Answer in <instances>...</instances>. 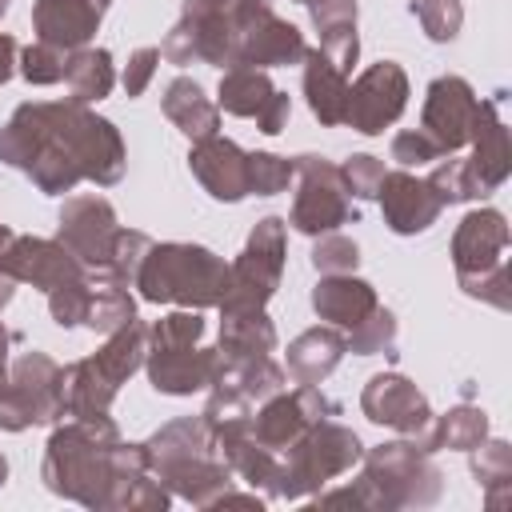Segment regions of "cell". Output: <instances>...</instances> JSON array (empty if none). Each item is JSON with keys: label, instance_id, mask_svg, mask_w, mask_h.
<instances>
[{"label": "cell", "instance_id": "f35d334b", "mask_svg": "<svg viewBox=\"0 0 512 512\" xmlns=\"http://www.w3.org/2000/svg\"><path fill=\"white\" fill-rule=\"evenodd\" d=\"M200 336H204V316L196 308H180L148 328V348H188L200 344Z\"/></svg>", "mask_w": 512, "mask_h": 512}, {"label": "cell", "instance_id": "7dc6e473", "mask_svg": "<svg viewBox=\"0 0 512 512\" xmlns=\"http://www.w3.org/2000/svg\"><path fill=\"white\" fill-rule=\"evenodd\" d=\"M428 184L436 188V196H440L444 204H460V200H472V188H468V172H464V160H456L452 152H448V160L440 156V164L432 168Z\"/></svg>", "mask_w": 512, "mask_h": 512}, {"label": "cell", "instance_id": "d6986e66", "mask_svg": "<svg viewBox=\"0 0 512 512\" xmlns=\"http://www.w3.org/2000/svg\"><path fill=\"white\" fill-rule=\"evenodd\" d=\"M376 200H380V212H384V224L396 232V236H416V232H428L440 212H444V200L436 196V188L428 184V176H412V172H384L380 188H376Z\"/></svg>", "mask_w": 512, "mask_h": 512}, {"label": "cell", "instance_id": "ffe728a7", "mask_svg": "<svg viewBox=\"0 0 512 512\" xmlns=\"http://www.w3.org/2000/svg\"><path fill=\"white\" fill-rule=\"evenodd\" d=\"M188 168L212 200L236 204V200L248 196V152L236 140H224V136L192 140Z\"/></svg>", "mask_w": 512, "mask_h": 512}, {"label": "cell", "instance_id": "d6a6232c", "mask_svg": "<svg viewBox=\"0 0 512 512\" xmlns=\"http://www.w3.org/2000/svg\"><path fill=\"white\" fill-rule=\"evenodd\" d=\"M484 436H488V416H484L480 408H472V404H460V408H448L444 416L432 420L424 452H440V448L468 452V448H476Z\"/></svg>", "mask_w": 512, "mask_h": 512}, {"label": "cell", "instance_id": "6f0895ef", "mask_svg": "<svg viewBox=\"0 0 512 512\" xmlns=\"http://www.w3.org/2000/svg\"><path fill=\"white\" fill-rule=\"evenodd\" d=\"M92 4H100V8H104V4H112V0H92Z\"/></svg>", "mask_w": 512, "mask_h": 512}, {"label": "cell", "instance_id": "7a4b0ae2", "mask_svg": "<svg viewBox=\"0 0 512 512\" xmlns=\"http://www.w3.org/2000/svg\"><path fill=\"white\" fill-rule=\"evenodd\" d=\"M48 492L96 512H164L172 492L152 476L144 444H124L108 416L52 428L40 468Z\"/></svg>", "mask_w": 512, "mask_h": 512}, {"label": "cell", "instance_id": "8992f818", "mask_svg": "<svg viewBox=\"0 0 512 512\" xmlns=\"http://www.w3.org/2000/svg\"><path fill=\"white\" fill-rule=\"evenodd\" d=\"M364 444L352 428L336 420H316L304 436H296L280 452V476H276V496L280 500H304L316 496L328 480L344 476L352 464H360Z\"/></svg>", "mask_w": 512, "mask_h": 512}, {"label": "cell", "instance_id": "7bdbcfd3", "mask_svg": "<svg viewBox=\"0 0 512 512\" xmlns=\"http://www.w3.org/2000/svg\"><path fill=\"white\" fill-rule=\"evenodd\" d=\"M360 264V248L340 236V232H324L316 236V248H312V268L320 276H336V272H356Z\"/></svg>", "mask_w": 512, "mask_h": 512}, {"label": "cell", "instance_id": "f907efd6", "mask_svg": "<svg viewBox=\"0 0 512 512\" xmlns=\"http://www.w3.org/2000/svg\"><path fill=\"white\" fill-rule=\"evenodd\" d=\"M308 16H312V28L316 32L340 28V24H356V0H312L308 4Z\"/></svg>", "mask_w": 512, "mask_h": 512}, {"label": "cell", "instance_id": "9c48e42d", "mask_svg": "<svg viewBox=\"0 0 512 512\" xmlns=\"http://www.w3.org/2000/svg\"><path fill=\"white\" fill-rule=\"evenodd\" d=\"M284 276V220L280 216H264L244 252L228 264V288L220 308H264Z\"/></svg>", "mask_w": 512, "mask_h": 512}, {"label": "cell", "instance_id": "ee69618b", "mask_svg": "<svg viewBox=\"0 0 512 512\" xmlns=\"http://www.w3.org/2000/svg\"><path fill=\"white\" fill-rule=\"evenodd\" d=\"M460 288L476 300H488L492 308H504V312L512 308V268H508V260H500L488 272H476V276L460 280Z\"/></svg>", "mask_w": 512, "mask_h": 512}, {"label": "cell", "instance_id": "ac0fdd59", "mask_svg": "<svg viewBox=\"0 0 512 512\" xmlns=\"http://www.w3.org/2000/svg\"><path fill=\"white\" fill-rule=\"evenodd\" d=\"M216 108H224L232 116H252L264 136L284 132V124L292 116V100L268 80L264 68H228L216 88Z\"/></svg>", "mask_w": 512, "mask_h": 512}, {"label": "cell", "instance_id": "f546056e", "mask_svg": "<svg viewBox=\"0 0 512 512\" xmlns=\"http://www.w3.org/2000/svg\"><path fill=\"white\" fill-rule=\"evenodd\" d=\"M164 116L188 136V140H204V136H216L220 128V108L204 96V88L188 76H176L168 88H164V100H160Z\"/></svg>", "mask_w": 512, "mask_h": 512}, {"label": "cell", "instance_id": "74e56055", "mask_svg": "<svg viewBox=\"0 0 512 512\" xmlns=\"http://www.w3.org/2000/svg\"><path fill=\"white\" fill-rule=\"evenodd\" d=\"M408 12L420 20L424 36L436 40V44L456 40V32H460V24H464V4H460V0H412Z\"/></svg>", "mask_w": 512, "mask_h": 512}, {"label": "cell", "instance_id": "f6af8a7d", "mask_svg": "<svg viewBox=\"0 0 512 512\" xmlns=\"http://www.w3.org/2000/svg\"><path fill=\"white\" fill-rule=\"evenodd\" d=\"M440 156H444L440 144L424 128H404V132L392 136V160L404 164V168H420V164H432Z\"/></svg>", "mask_w": 512, "mask_h": 512}, {"label": "cell", "instance_id": "7402d4cb", "mask_svg": "<svg viewBox=\"0 0 512 512\" xmlns=\"http://www.w3.org/2000/svg\"><path fill=\"white\" fill-rule=\"evenodd\" d=\"M144 368H148V380H152L156 392H164V396H192V392L212 388V380L220 372V352L216 348H200V344H188V348H148Z\"/></svg>", "mask_w": 512, "mask_h": 512}, {"label": "cell", "instance_id": "2e32d148", "mask_svg": "<svg viewBox=\"0 0 512 512\" xmlns=\"http://www.w3.org/2000/svg\"><path fill=\"white\" fill-rule=\"evenodd\" d=\"M324 416H336V404L316 384H300L292 392L280 388L276 396L260 400V412L252 416V436L280 456L296 436H304Z\"/></svg>", "mask_w": 512, "mask_h": 512}, {"label": "cell", "instance_id": "4316f807", "mask_svg": "<svg viewBox=\"0 0 512 512\" xmlns=\"http://www.w3.org/2000/svg\"><path fill=\"white\" fill-rule=\"evenodd\" d=\"M220 360H248L276 352V328L264 308H220Z\"/></svg>", "mask_w": 512, "mask_h": 512}, {"label": "cell", "instance_id": "680465c9", "mask_svg": "<svg viewBox=\"0 0 512 512\" xmlns=\"http://www.w3.org/2000/svg\"><path fill=\"white\" fill-rule=\"evenodd\" d=\"M296 4H312V0H296Z\"/></svg>", "mask_w": 512, "mask_h": 512}, {"label": "cell", "instance_id": "11a10c76", "mask_svg": "<svg viewBox=\"0 0 512 512\" xmlns=\"http://www.w3.org/2000/svg\"><path fill=\"white\" fill-rule=\"evenodd\" d=\"M4 480H8V460L0 456V484H4Z\"/></svg>", "mask_w": 512, "mask_h": 512}, {"label": "cell", "instance_id": "6da1fadb", "mask_svg": "<svg viewBox=\"0 0 512 512\" xmlns=\"http://www.w3.org/2000/svg\"><path fill=\"white\" fill-rule=\"evenodd\" d=\"M0 160L32 176L44 196H64L80 180L100 188L124 176V140L112 120L88 112L80 100L20 104L0 128Z\"/></svg>", "mask_w": 512, "mask_h": 512}, {"label": "cell", "instance_id": "4fadbf2b", "mask_svg": "<svg viewBox=\"0 0 512 512\" xmlns=\"http://www.w3.org/2000/svg\"><path fill=\"white\" fill-rule=\"evenodd\" d=\"M360 408H364V416L372 424H384V428L400 432L416 448L428 444V428H432L436 412H432V404L424 400V392L408 376H400V372H376L364 384V392H360Z\"/></svg>", "mask_w": 512, "mask_h": 512}, {"label": "cell", "instance_id": "d590c367", "mask_svg": "<svg viewBox=\"0 0 512 512\" xmlns=\"http://www.w3.org/2000/svg\"><path fill=\"white\" fill-rule=\"evenodd\" d=\"M136 320V300L128 296V288H116V284H92V300H88V312H84V324L92 332H120Z\"/></svg>", "mask_w": 512, "mask_h": 512}, {"label": "cell", "instance_id": "f5cc1de1", "mask_svg": "<svg viewBox=\"0 0 512 512\" xmlns=\"http://www.w3.org/2000/svg\"><path fill=\"white\" fill-rule=\"evenodd\" d=\"M8 344H12V332L0 328V392H4V384H8Z\"/></svg>", "mask_w": 512, "mask_h": 512}, {"label": "cell", "instance_id": "30bf717a", "mask_svg": "<svg viewBox=\"0 0 512 512\" xmlns=\"http://www.w3.org/2000/svg\"><path fill=\"white\" fill-rule=\"evenodd\" d=\"M160 56L168 64H216L232 60V0H184L180 20L168 28Z\"/></svg>", "mask_w": 512, "mask_h": 512}, {"label": "cell", "instance_id": "8fae6325", "mask_svg": "<svg viewBox=\"0 0 512 512\" xmlns=\"http://www.w3.org/2000/svg\"><path fill=\"white\" fill-rule=\"evenodd\" d=\"M296 176H300V192L292 200V216L288 224L304 236H324V232H336L340 224H352L356 220V208L348 200V184L340 176V168L324 156H296L292 160Z\"/></svg>", "mask_w": 512, "mask_h": 512}, {"label": "cell", "instance_id": "e0dca14e", "mask_svg": "<svg viewBox=\"0 0 512 512\" xmlns=\"http://www.w3.org/2000/svg\"><path fill=\"white\" fill-rule=\"evenodd\" d=\"M120 224H116V212L104 196H72L64 200L60 208V228H56V240L92 272L104 268L108 252H112V240H116Z\"/></svg>", "mask_w": 512, "mask_h": 512}, {"label": "cell", "instance_id": "b9f144b4", "mask_svg": "<svg viewBox=\"0 0 512 512\" xmlns=\"http://www.w3.org/2000/svg\"><path fill=\"white\" fill-rule=\"evenodd\" d=\"M88 300H92V280H68V284H56L48 292V312L60 328H76L84 324V312H88Z\"/></svg>", "mask_w": 512, "mask_h": 512}, {"label": "cell", "instance_id": "484cf974", "mask_svg": "<svg viewBox=\"0 0 512 512\" xmlns=\"http://www.w3.org/2000/svg\"><path fill=\"white\" fill-rule=\"evenodd\" d=\"M376 288L352 272H336V276H320V284L312 288V308L320 320H328L332 328H356L372 308H376Z\"/></svg>", "mask_w": 512, "mask_h": 512}, {"label": "cell", "instance_id": "9f6ffc18", "mask_svg": "<svg viewBox=\"0 0 512 512\" xmlns=\"http://www.w3.org/2000/svg\"><path fill=\"white\" fill-rule=\"evenodd\" d=\"M4 12H8V0H0V16H4Z\"/></svg>", "mask_w": 512, "mask_h": 512}, {"label": "cell", "instance_id": "836d02e7", "mask_svg": "<svg viewBox=\"0 0 512 512\" xmlns=\"http://www.w3.org/2000/svg\"><path fill=\"white\" fill-rule=\"evenodd\" d=\"M468 452H472V476L480 480L488 508H500L512 496V448L504 440H488L484 436Z\"/></svg>", "mask_w": 512, "mask_h": 512}, {"label": "cell", "instance_id": "9a60e30c", "mask_svg": "<svg viewBox=\"0 0 512 512\" xmlns=\"http://www.w3.org/2000/svg\"><path fill=\"white\" fill-rule=\"evenodd\" d=\"M480 120V100L472 92V84L464 76H436L424 92V112H420V128L440 144V152H460L464 144H472Z\"/></svg>", "mask_w": 512, "mask_h": 512}, {"label": "cell", "instance_id": "f1b7e54d", "mask_svg": "<svg viewBox=\"0 0 512 512\" xmlns=\"http://www.w3.org/2000/svg\"><path fill=\"white\" fill-rule=\"evenodd\" d=\"M348 340L336 328H308L288 344V376L296 384H320L344 360Z\"/></svg>", "mask_w": 512, "mask_h": 512}, {"label": "cell", "instance_id": "bcb514c9", "mask_svg": "<svg viewBox=\"0 0 512 512\" xmlns=\"http://www.w3.org/2000/svg\"><path fill=\"white\" fill-rule=\"evenodd\" d=\"M340 176H344V184H348L352 196L368 200V196H376V188L384 180V160H376L368 152H356V156H348V164L340 168Z\"/></svg>", "mask_w": 512, "mask_h": 512}, {"label": "cell", "instance_id": "277c9868", "mask_svg": "<svg viewBox=\"0 0 512 512\" xmlns=\"http://www.w3.org/2000/svg\"><path fill=\"white\" fill-rule=\"evenodd\" d=\"M132 288H140L148 304H180L204 312V308H220L228 288V264L204 244L168 240L144 252Z\"/></svg>", "mask_w": 512, "mask_h": 512}, {"label": "cell", "instance_id": "3957f363", "mask_svg": "<svg viewBox=\"0 0 512 512\" xmlns=\"http://www.w3.org/2000/svg\"><path fill=\"white\" fill-rule=\"evenodd\" d=\"M364 472L352 488L316 492V504L332 508V504H352L364 512H396V508H428L440 500L444 476L432 464V456L424 448H416L412 440H392V444H376L364 456Z\"/></svg>", "mask_w": 512, "mask_h": 512}, {"label": "cell", "instance_id": "5bb4252c", "mask_svg": "<svg viewBox=\"0 0 512 512\" xmlns=\"http://www.w3.org/2000/svg\"><path fill=\"white\" fill-rule=\"evenodd\" d=\"M408 104V76L396 60H380L368 64L356 84H348V108H344V124L356 128L360 136H380L388 124L400 120Z\"/></svg>", "mask_w": 512, "mask_h": 512}, {"label": "cell", "instance_id": "816d5d0a", "mask_svg": "<svg viewBox=\"0 0 512 512\" xmlns=\"http://www.w3.org/2000/svg\"><path fill=\"white\" fill-rule=\"evenodd\" d=\"M12 72H16V40L0 32V84H4Z\"/></svg>", "mask_w": 512, "mask_h": 512}, {"label": "cell", "instance_id": "1f68e13d", "mask_svg": "<svg viewBox=\"0 0 512 512\" xmlns=\"http://www.w3.org/2000/svg\"><path fill=\"white\" fill-rule=\"evenodd\" d=\"M284 380H288V372L272 356H248V360H220V372H216L212 384H228L244 400L256 404V400L276 396L284 388Z\"/></svg>", "mask_w": 512, "mask_h": 512}, {"label": "cell", "instance_id": "603a6c76", "mask_svg": "<svg viewBox=\"0 0 512 512\" xmlns=\"http://www.w3.org/2000/svg\"><path fill=\"white\" fill-rule=\"evenodd\" d=\"M508 248V220L496 208H472L452 236V264H456V280H468L476 272H488L504 260Z\"/></svg>", "mask_w": 512, "mask_h": 512}, {"label": "cell", "instance_id": "cb8c5ba5", "mask_svg": "<svg viewBox=\"0 0 512 512\" xmlns=\"http://www.w3.org/2000/svg\"><path fill=\"white\" fill-rule=\"evenodd\" d=\"M212 440H216L220 460L232 468V476H240L248 488H260L264 496H276L280 456H276L272 448H264V444L252 436V416L212 428Z\"/></svg>", "mask_w": 512, "mask_h": 512}, {"label": "cell", "instance_id": "ba28073f", "mask_svg": "<svg viewBox=\"0 0 512 512\" xmlns=\"http://www.w3.org/2000/svg\"><path fill=\"white\" fill-rule=\"evenodd\" d=\"M308 52L304 32L280 20L264 0H232V60L228 68L300 64Z\"/></svg>", "mask_w": 512, "mask_h": 512}, {"label": "cell", "instance_id": "4dcf8cb0", "mask_svg": "<svg viewBox=\"0 0 512 512\" xmlns=\"http://www.w3.org/2000/svg\"><path fill=\"white\" fill-rule=\"evenodd\" d=\"M64 84H68L72 100H80V104L104 100V96L112 92V84H116L112 52H108V48H76V52H68Z\"/></svg>", "mask_w": 512, "mask_h": 512}, {"label": "cell", "instance_id": "60d3db41", "mask_svg": "<svg viewBox=\"0 0 512 512\" xmlns=\"http://www.w3.org/2000/svg\"><path fill=\"white\" fill-rule=\"evenodd\" d=\"M64 68H68V52L52 48L44 40H36L20 52V76L28 84H56V80H64Z\"/></svg>", "mask_w": 512, "mask_h": 512}, {"label": "cell", "instance_id": "7c38bea8", "mask_svg": "<svg viewBox=\"0 0 512 512\" xmlns=\"http://www.w3.org/2000/svg\"><path fill=\"white\" fill-rule=\"evenodd\" d=\"M0 276H8L16 284H32L40 292H52L56 284L84 280L88 268L60 240L20 236L12 228H0Z\"/></svg>", "mask_w": 512, "mask_h": 512}, {"label": "cell", "instance_id": "ab89813d", "mask_svg": "<svg viewBox=\"0 0 512 512\" xmlns=\"http://www.w3.org/2000/svg\"><path fill=\"white\" fill-rule=\"evenodd\" d=\"M296 168L292 160L276 156V152H248V196H276L292 184Z\"/></svg>", "mask_w": 512, "mask_h": 512}, {"label": "cell", "instance_id": "8d00e7d4", "mask_svg": "<svg viewBox=\"0 0 512 512\" xmlns=\"http://www.w3.org/2000/svg\"><path fill=\"white\" fill-rule=\"evenodd\" d=\"M348 352H356V356H376V352H392V344H396V316L388 312V308H372L356 328H348Z\"/></svg>", "mask_w": 512, "mask_h": 512}, {"label": "cell", "instance_id": "d4e9b609", "mask_svg": "<svg viewBox=\"0 0 512 512\" xmlns=\"http://www.w3.org/2000/svg\"><path fill=\"white\" fill-rule=\"evenodd\" d=\"M100 16L104 8L92 0H36L32 28H36V40L76 52V48H88V40L100 28Z\"/></svg>", "mask_w": 512, "mask_h": 512}, {"label": "cell", "instance_id": "681fc988", "mask_svg": "<svg viewBox=\"0 0 512 512\" xmlns=\"http://www.w3.org/2000/svg\"><path fill=\"white\" fill-rule=\"evenodd\" d=\"M156 64H160V48H136L128 56V68H124V92L128 96H140L152 76H156Z\"/></svg>", "mask_w": 512, "mask_h": 512}, {"label": "cell", "instance_id": "83f0119b", "mask_svg": "<svg viewBox=\"0 0 512 512\" xmlns=\"http://www.w3.org/2000/svg\"><path fill=\"white\" fill-rule=\"evenodd\" d=\"M304 96H308V108L312 116L324 124V128H336L344 124V108H348V76L316 48V52H304Z\"/></svg>", "mask_w": 512, "mask_h": 512}, {"label": "cell", "instance_id": "44dd1931", "mask_svg": "<svg viewBox=\"0 0 512 512\" xmlns=\"http://www.w3.org/2000/svg\"><path fill=\"white\" fill-rule=\"evenodd\" d=\"M508 168H512L508 128L496 112V100H480V120H476V132H472V156L464 160L472 200L496 192L508 180Z\"/></svg>", "mask_w": 512, "mask_h": 512}, {"label": "cell", "instance_id": "e575fe53", "mask_svg": "<svg viewBox=\"0 0 512 512\" xmlns=\"http://www.w3.org/2000/svg\"><path fill=\"white\" fill-rule=\"evenodd\" d=\"M148 248H152V240H148L144 232H136V228H120V232H116V240H112L108 260H104V268H100V272H92L88 280H92V284H116V288H132Z\"/></svg>", "mask_w": 512, "mask_h": 512}, {"label": "cell", "instance_id": "52a82bcc", "mask_svg": "<svg viewBox=\"0 0 512 512\" xmlns=\"http://www.w3.org/2000/svg\"><path fill=\"white\" fill-rule=\"evenodd\" d=\"M64 416V368L44 352H24L8 368V384L0 392V428L24 432L36 424H56Z\"/></svg>", "mask_w": 512, "mask_h": 512}, {"label": "cell", "instance_id": "c3c4849f", "mask_svg": "<svg viewBox=\"0 0 512 512\" xmlns=\"http://www.w3.org/2000/svg\"><path fill=\"white\" fill-rule=\"evenodd\" d=\"M320 52L348 76L356 56H360V36H356V24H340V28H324L320 32Z\"/></svg>", "mask_w": 512, "mask_h": 512}, {"label": "cell", "instance_id": "5b68a950", "mask_svg": "<svg viewBox=\"0 0 512 512\" xmlns=\"http://www.w3.org/2000/svg\"><path fill=\"white\" fill-rule=\"evenodd\" d=\"M148 356V328L132 320L128 328L112 332L92 356L64 368V408L72 420H96L108 416L120 384L144 364Z\"/></svg>", "mask_w": 512, "mask_h": 512}, {"label": "cell", "instance_id": "db71d44e", "mask_svg": "<svg viewBox=\"0 0 512 512\" xmlns=\"http://www.w3.org/2000/svg\"><path fill=\"white\" fill-rule=\"evenodd\" d=\"M12 284H16V280H8V276H0V312L8 308V300H12V292H16Z\"/></svg>", "mask_w": 512, "mask_h": 512}]
</instances>
